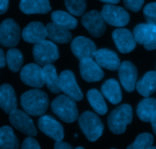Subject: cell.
I'll return each instance as SVG.
<instances>
[{
  "mask_svg": "<svg viewBox=\"0 0 156 149\" xmlns=\"http://www.w3.org/2000/svg\"><path fill=\"white\" fill-rule=\"evenodd\" d=\"M83 26L94 37H100L103 35L106 29V21L101 12L97 10L88 12L81 19Z\"/></svg>",
  "mask_w": 156,
  "mask_h": 149,
  "instance_id": "cell-7",
  "label": "cell"
},
{
  "mask_svg": "<svg viewBox=\"0 0 156 149\" xmlns=\"http://www.w3.org/2000/svg\"><path fill=\"white\" fill-rule=\"evenodd\" d=\"M154 142V137L150 133L139 134L133 144L129 145L127 148L130 149H148L151 148Z\"/></svg>",
  "mask_w": 156,
  "mask_h": 149,
  "instance_id": "cell-31",
  "label": "cell"
},
{
  "mask_svg": "<svg viewBox=\"0 0 156 149\" xmlns=\"http://www.w3.org/2000/svg\"><path fill=\"white\" fill-rule=\"evenodd\" d=\"M37 126L43 133L55 141H61L64 138V128L59 122L51 115H42L38 119Z\"/></svg>",
  "mask_w": 156,
  "mask_h": 149,
  "instance_id": "cell-12",
  "label": "cell"
},
{
  "mask_svg": "<svg viewBox=\"0 0 156 149\" xmlns=\"http://www.w3.org/2000/svg\"><path fill=\"white\" fill-rule=\"evenodd\" d=\"M25 41L31 44H37L45 40L48 37L46 27L40 22H33L28 24L22 33Z\"/></svg>",
  "mask_w": 156,
  "mask_h": 149,
  "instance_id": "cell-18",
  "label": "cell"
},
{
  "mask_svg": "<svg viewBox=\"0 0 156 149\" xmlns=\"http://www.w3.org/2000/svg\"><path fill=\"white\" fill-rule=\"evenodd\" d=\"M151 148H152V149H156V146H151Z\"/></svg>",
  "mask_w": 156,
  "mask_h": 149,
  "instance_id": "cell-42",
  "label": "cell"
},
{
  "mask_svg": "<svg viewBox=\"0 0 156 149\" xmlns=\"http://www.w3.org/2000/svg\"><path fill=\"white\" fill-rule=\"evenodd\" d=\"M44 80L48 90L53 93H59L61 91L60 89L59 76L57 74L56 68L54 65L47 64L43 67Z\"/></svg>",
  "mask_w": 156,
  "mask_h": 149,
  "instance_id": "cell-26",
  "label": "cell"
},
{
  "mask_svg": "<svg viewBox=\"0 0 156 149\" xmlns=\"http://www.w3.org/2000/svg\"><path fill=\"white\" fill-rule=\"evenodd\" d=\"M6 64V58L5 57V54H4L3 51L0 48V67L2 68L5 66Z\"/></svg>",
  "mask_w": 156,
  "mask_h": 149,
  "instance_id": "cell-39",
  "label": "cell"
},
{
  "mask_svg": "<svg viewBox=\"0 0 156 149\" xmlns=\"http://www.w3.org/2000/svg\"><path fill=\"white\" fill-rule=\"evenodd\" d=\"M20 78L25 85L34 88H41L45 84L43 68L37 64H28L23 67Z\"/></svg>",
  "mask_w": 156,
  "mask_h": 149,
  "instance_id": "cell-10",
  "label": "cell"
},
{
  "mask_svg": "<svg viewBox=\"0 0 156 149\" xmlns=\"http://www.w3.org/2000/svg\"><path fill=\"white\" fill-rule=\"evenodd\" d=\"M9 7V0H0V15H2L7 11Z\"/></svg>",
  "mask_w": 156,
  "mask_h": 149,
  "instance_id": "cell-37",
  "label": "cell"
},
{
  "mask_svg": "<svg viewBox=\"0 0 156 149\" xmlns=\"http://www.w3.org/2000/svg\"><path fill=\"white\" fill-rule=\"evenodd\" d=\"M19 141L15 135L10 126H5L0 128V149L19 148Z\"/></svg>",
  "mask_w": 156,
  "mask_h": 149,
  "instance_id": "cell-27",
  "label": "cell"
},
{
  "mask_svg": "<svg viewBox=\"0 0 156 149\" xmlns=\"http://www.w3.org/2000/svg\"><path fill=\"white\" fill-rule=\"evenodd\" d=\"M95 61L101 67L107 70H117L120 66L121 62L119 56L115 51L107 48L100 49L94 54Z\"/></svg>",
  "mask_w": 156,
  "mask_h": 149,
  "instance_id": "cell-17",
  "label": "cell"
},
{
  "mask_svg": "<svg viewBox=\"0 0 156 149\" xmlns=\"http://www.w3.org/2000/svg\"><path fill=\"white\" fill-rule=\"evenodd\" d=\"M135 40L139 44H146L156 37V26L150 23L139 24L133 31Z\"/></svg>",
  "mask_w": 156,
  "mask_h": 149,
  "instance_id": "cell-22",
  "label": "cell"
},
{
  "mask_svg": "<svg viewBox=\"0 0 156 149\" xmlns=\"http://www.w3.org/2000/svg\"><path fill=\"white\" fill-rule=\"evenodd\" d=\"M133 120V109L128 104L115 108L108 117V126L112 133L121 135L125 132L127 125Z\"/></svg>",
  "mask_w": 156,
  "mask_h": 149,
  "instance_id": "cell-3",
  "label": "cell"
},
{
  "mask_svg": "<svg viewBox=\"0 0 156 149\" xmlns=\"http://www.w3.org/2000/svg\"><path fill=\"white\" fill-rule=\"evenodd\" d=\"M19 8L26 15L47 14L51 10L48 0H21Z\"/></svg>",
  "mask_w": 156,
  "mask_h": 149,
  "instance_id": "cell-20",
  "label": "cell"
},
{
  "mask_svg": "<svg viewBox=\"0 0 156 149\" xmlns=\"http://www.w3.org/2000/svg\"><path fill=\"white\" fill-rule=\"evenodd\" d=\"M21 147L23 149H40L41 147L39 145L38 142L32 137H28L25 139L22 143Z\"/></svg>",
  "mask_w": 156,
  "mask_h": 149,
  "instance_id": "cell-35",
  "label": "cell"
},
{
  "mask_svg": "<svg viewBox=\"0 0 156 149\" xmlns=\"http://www.w3.org/2000/svg\"><path fill=\"white\" fill-rule=\"evenodd\" d=\"M100 1L107 4H116L118 2H119L120 0H100Z\"/></svg>",
  "mask_w": 156,
  "mask_h": 149,
  "instance_id": "cell-41",
  "label": "cell"
},
{
  "mask_svg": "<svg viewBox=\"0 0 156 149\" xmlns=\"http://www.w3.org/2000/svg\"><path fill=\"white\" fill-rule=\"evenodd\" d=\"M101 14L106 23L114 27H123L129 23L130 16L123 8L112 4L105 5Z\"/></svg>",
  "mask_w": 156,
  "mask_h": 149,
  "instance_id": "cell-8",
  "label": "cell"
},
{
  "mask_svg": "<svg viewBox=\"0 0 156 149\" xmlns=\"http://www.w3.org/2000/svg\"><path fill=\"white\" fill-rule=\"evenodd\" d=\"M59 81L60 89L66 95L71 97L75 101H80L83 99V93L78 86L74 73L71 70H66L61 72Z\"/></svg>",
  "mask_w": 156,
  "mask_h": 149,
  "instance_id": "cell-11",
  "label": "cell"
},
{
  "mask_svg": "<svg viewBox=\"0 0 156 149\" xmlns=\"http://www.w3.org/2000/svg\"><path fill=\"white\" fill-rule=\"evenodd\" d=\"M71 51L78 60L87 58H94V54L97 51V45L93 41L83 36L76 37L72 41Z\"/></svg>",
  "mask_w": 156,
  "mask_h": 149,
  "instance_id": "cell-13",
  "label": "cell"
},
{
  "mask_svg": "<svg viewBox=\"0 0 156 149\" xmlns=\"http://www.w3.org/2000/svg\"><path fill=\"white\" fill-rule=\"evenodd\" d=\"M103 95L112 104H118L122 101V91L119 83L115 79L107 80L101 87Z\"/></svg>",
  "mask_w": 156,
  "mask_h": 149,
  "instance_id": "cell-23",
  "label": "cell"
},
{
  "mask_svg": "<svg viewBox=\"0 0 156 149\" xmlns=\"http://www.w3.org/2000/svg\"><path fill=\"white\" fill-rule=\"evenodd\" d=\"M24 62L23 55L19 50L11 48L7 51L6 63L11 71L16 73L22 67Z\"/></svg>",
  "mask_w": 156,
  "mask_h": 149,
  "instance_id": "cell-30",
  "label": "cell"
},
{
  "mask_svg": "<svg viewBox=\"0 0 156 149\" xmlns=\"http://www.w3.org/2000/svg\"><path fill=\"white\" fill-rule=\"evenodd\" d=\"M87 99L90 104L99 115H105L107 112V106L103 95L96 89H92L87 93Z\"/></svg>",
  "mask_w": 156,
  "mask_h": 149,
  "instance_id": "cell-28",
  "label": "cell"
},
{
  "mask_svg": "<svg viewBox=\"0 0 156 149\" xmlns=\"http://www.w3.org/2000/svg\"><path fill=\"white\" fill-rule=\"evenodd\" d=\"M0 106L7 114L17 109L16 92L9 84H3L0 87Z\"/></svg>",
  "mask_w": 156,
  "mask_h": 149,
  "instance_id": "cell-19",
  "label": "cell"
},
{
  "mask_svg": "<svg viewBox=\"0 0 156 149\" xmlns=\"http://www.w3.org/2000/svg\"><path fill=\"white\" fill-rule=\"evenodd\" d=\"M45 27L48 37L54 42L58 44H67L72 41V34L67 28L55 22H50Z\"/></svg>",
  "mask_w": 156,
  "mask_h": 149,
  "instance_id": "cell-21",
  "label": "cell"
},
{
  "mask_svg": "<svg viewBox=\"0 0 156 149\" xmlns=\"http://www.w3.org/2000/svg\"><path fill=\"white\" fill-rule=\"evenodd\" d=\"M79 67L81 77L87 82H97L104 76V72L101 67L93 58H87L80 60Z\"/></svg>",
  "mask_w": 156,
  "mask_h": 149,
  "instance_id": "cell-14",
  "label": "cell"
},
{
  "mask_svg": "<svg viewBox=\"0 0 156 149\" xmlns=\"http://www.w3.org/2000/svg\"><path fill=\"white\" fill-rule=\"evenodd\" d=\"M21 29L17 22L7 19L0 24V44L4 47H16L20 41Z\"/></svg>",
  "mask_w": 156,
  "mask_h": 149,
  "instance_id": "cell-6",
  "label": "cell"
},
{
  "mask_svg": "<svg viewBox=\"0 0 156 149\" xmlns=\"http://www.w3.org/2000/svg\"><path fill=\"white\" fill-rule=\"evenodd\" d=\"M64 5L70 14L83 16L87 9V0H64Z\"/></svg>",
  "mask_w": 156,
  "mask_h": 149,
  "instance_id": "cell-32",
  "label": "cell"
},
{
  "mask_svg": "<svg viewBox=\"0 0 156 149\" xmlns=\"http://www.w3.org/2000/svg\"><path fill=\"white\" fill-rule=\"evenodd\" d=\"M143 4L144 0H124L126 8L135 12H139L142 9Z\"/></svg>",
  "mask_w": 156,
  "mask_h": 149,
  "instance_id": "cell-34",
  "label": "cell"
},
{
  "mask_svg": "<svg viewBox=\"0 0 156 149\" xmlns=\"http://www.w3.org/2000/svg\"><path fill=\"white\" fill-rule=\"evenodd\" d=\"M143 14L147 22L156 26V2H151L145 6Z\"/></svg>",
  "mask_w": 156,
  "mask_h": 149,
  "instance_id": "cell-33",
  "label": "cell"
},
{
  "mask_svg": "<svg viewBox=\"0 0 156 149\" xmlns=\"http://www.w3.org/2000/svg\"><path fill=\"white\" fill-rule=\"evenodd\" d=\"M138 93L148 97L156 92V71H148L136 84Z\"/></svg>",
  "mask_w": 156,
  "mask_h": 149,
  "instance_id": "cell-24",
  "label": "cell"
},
{
  "mask_svg": "<svg viewBox=\"0 0 156 149\" xmlns=\"http://www.w3.org/2000/svg\"><path fill=\"white\" fill-rule=\"evenodd\" d=\"M150 122L151 123V127H152L153 132H154V135H156V114L152 117V119H151Z\"/></svg>",
  "mask_w": 156,
  "mask_h": 149,
  "instance_id": "cell-40",
  "label": "cell"
},
{
  "mask_svg": "<svg viewBox=\"0 0 156 149\" xmlns=\"http://www.w3.org/2000/svg\"><path fill=\"white\" fill-rule=\"evenodd\" d=\"M137 115L145 122H149L156 114V99L154 98H145L142 99L137 106Z\"/></svg>",
  "mask_w": 156,
  "mask_h": 149,
  "instance_id": "cell-25",
  "label": "cell"
},
{
  "mask_svg": "<svg viewBox=\"0 0 156 149\" xmlns=\"http://www.w3.org/2000/svg\"><path fill=\"white\" fill-rule=\"evenodd\" d=\"M55 148L56 149H71L72 146L69 143L64 141H56L55 144Z\"/></svg>",
  "mask_w": 156,
  "mask_h": 149,
  "instance_id": "cell-36",
  "label": "cell"
},
{
  "mask_svg": "<svg viewBox=\"0 0 156 149\" xmlns=\"http://www.w3.org/2000/svg\"><path fill=\"white\" fill-rule=\"evenodd\" d=\"M83 147H76V149H83Z\"/></svg>",
  "mask_w": 156,
  "mask_h": 149,
  "instance_id": "cell-43",
  "label": "cell"
},
{
  "mask_svg": "<svg viewBox=\"0 0 156 149\" xmlns=\"http://www.w3.org/2000/svg\"><path fill=\"white\" fill-rule=\"evenodd\" d=\"M118 70L122 87L127 92H133L136 87L138 77V70L136 66L130 61H126L120 64Z\"/></svg>",
  "mask_w": 156,
  "mask_h": 149,
  "instance_id": "cell-15",
  "label": "cell"
},
{
  "mask_svg": "<svg viewBox=\"0 0 156 149\" xmlns=\"http://www.w3.org/2000/svg\"><path fill=\"white\" fill-rule=\"evenodd\" d=\"M48 105V96L38 88L28 90L21 96V106L24 111L33 116H40L45 113Z\"/></svg>",
  "mask_w": 156,
  "mask_h": 149,
  "instance_id": "cell-1",
  "label": "cell"
},
{
  "mask_svg": "<svg viewBox=\"0 0 156 149\" xmlns=\"http://www.w3.org/2000/svg\"><path fill=\"white\" fill-rule=\"evenodd\" d=\"M53 22L67 29H74L77 26V20L72 15L64 11H55L51 14Z\"/></svg>",
  "mask_w": 156,
  "mask_h": 149,
  "instance_id": "cell-29",
  "label": "cell"
},
{
  "mask_svg": "<svg viewBox=\"0 0 156 149\" xmlns=\"http://www.w3.org/2000/svg\"><path fill=\"white\" fill-rule=\"evenodd\" d=\"M145 48L148 51H152V50L156 49V37L153 41H151L149 43L144 45Z\"/></svg>",
  "mask_w": 156,
  "mask_h": 149,
  "instance_id": "cell-38",
  "label": "cell"
},
{
  "mask_svg": "<svg viewBox=\"0 0 156 149\" xmlns=\"http://www.w3.org/2000/svg\"><path fill=\"white\" fill-rule=\"evenodd\" d=\"M59 50L54 42L44 40L34 44L33 58L37 64L45 66L51 64L59 58Z\"/></svg>",
  "mask_w": 156,
  "mask_h": 149,
  "instance_id": "cell-5",
  "label": "cell"
},
{
  "mask_svg": "<svg viewBox=\"0 0 156 149\" xmlns=\"http://www.w3.org/2000/svg\"><path fill=\"white\" fill-rule=\"evenodd\" d=\"M51 110L58 118L67 123H71L78 119V109L74 99L67 95L57 96L51 104Z\"/></svg>",
  "mask_w": 156,
  "mask_h": 149,
  "instance_id": "cell-2",
  "label": "cell"
},
{
  "mask_svg": "<svg viewBox=\"0 0 156 149\" xmlns=\"http://www.w3.org/2000/svg\"><path fill=\"white\" fill-rule=\"evenodd\" d=\"M112 37L114 43L121 53H129L136 48V41L134 35L126 28L115 29L112 32Z\"/></svg>",
  "mask_w": 156,
  "mask_h": 149,
  "instance_id": "cell-16",
  "label": "cell"
},
{
  "mask_svg": "<svg viewBox=\"0 0 156 149\" xmlns=\"http://www.w3.org/2000/svg\"><path fill=\"white\" fill-rule=\"evenodd\" d=\"M9 122L12 126L28 136H36L37 134L34 122L26 112L15 109L9 113Z\"/></svg>",
  "mask_w": 156,
  "mask_h": 149,
  "instance_id": "cell-9",
  "label": "cell"
},
{
  "mask_svg": "<svg viewBox=\"0 0 156 149\" xmlns=\"http://www.w3.org/2000/svg\"><path fill=\"white\" fill-rule=\"evenodd\" d=\"M78 122L82 132L90 141H97L103 134V122L94 112L86 111L79 117Z\"/></svg>",
  "mask_w": 156,
  "mask_h": 149,
  "instance_id": "cell-4",
  "label": "cell"
}]
</instances>
